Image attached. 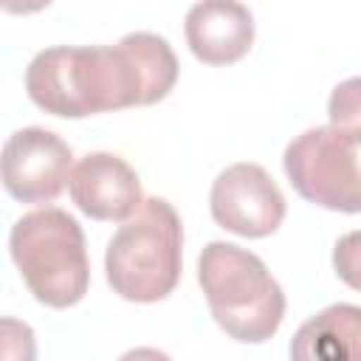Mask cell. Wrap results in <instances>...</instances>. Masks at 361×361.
Here are the masks:
<instances>
[{
	"mask_svg": "<svg viewBox=\"0 0 361 361\" xmlns=\"http://www.w3.org/2000/svg\"><path fill=\"white\" fill-rule=\"evenodd\" d=\"M175 82V51L164 37L149 31L127 34L116 45L45 48L25 71L31 102L59 118L147 107L166 99Z\"/></svg>",
	"mask_w": 361,
	"mask_h": 361,
	"instance_id": "obj_1",
	"label": "cell"
},
{
	"mask_svg": "<svg viewBox=\"0 0 361 361\" xmlns=\"http://www.w3.org/2000/svg\"><path fill=\"white\" fill-rule=\"evenodd\" d=\"M183 34L203 65H231L254 45V14L240 0H197L186 11Z\"/></svg>",
	"mask_w": 361,
	"mask_h": 361,
	"instance_id": "obj_9",
	"label": "cell"
},
{
	"mask_svg": "<svg viewBox=\"0 0 361 361\" xmlns=\"http://www.w3.org/2000/svg\"><path fill=\"white\" fill-rule=\"evenodd\" d=\"M183 265V226L172 203L147 197L121 220L107 243L104 274L113 293L127 302L149 305L166 299Z\"/></svg>",
	"mask_w": 361,
	"mask_h": 361,
	"instance_id": "obj_3",
	"label": "cell"
},
{
	"mask_svg": "<svg viewBox=\"0 0 361 361\" xmlns=\"http://www.w3.org/2000/svg\"><path fill=\"white\" fill-rule=\"evenodd\" d=\"M68 189L73 203L102 223H121L141 203V180L135 169L113 152H90L71 166Z\"/></svg>",
	"mask_w": 361,
	"mask_h": 361,
	"instance_id": "obj_8",
	"label": "cell"
},
{
	"mask_svg": "<svg viewBox=\"0 0 361 361\" xmlns=\"http://www.w3.org/2000/svg\"><path fill=\"white\" fill-rule=\"evenodd\" d=\"M209 209L220 228L237 237L259 240L282 226L285 195L259 164L240 161L214 178Z\"/></svg>",
	"mask_w": 361,
	"mask_h": 361,
	"instance_id": "obj_6",
	"label": "cell"
},
{
	"mask_svg": "<svg viewBox=\"0 0 361 361\" xmlns=\"http://www.w3.org/2000/svg\"><path fill=\"white\" fill-rule=\"evenodd\" d=\"M290 186L313 206L355 214L358 197V135L336 127H313L296 135L282 155Z\"/></svg>",
	"mask_w": 361,
	"mask_h": 361,
	"instance_id": "obj_5",
	"label": "cell"
},
{
	"mask_svg": "<svg viewBox=\"0 0 361 361\" xmlns=\"http://www.w3.org/2000/svg\"><path fill=\"white\" fill-rule=\"evenodd\" d=\"M71 147L45 127H23L0 149V183L20 203H51L68 186Z\"/></svg>",
	"mask_w": 361,
	"mask_h": 361,
	"instance_id": "obj_7",
	"label": "cell"
},
{
	"mask_svg": "<svg viewBox=\"0 0 361 361\" xmlns=\"http://www.w3.org/2000/svg\"><path fill=\"white\" fill-rule=\"evenodd\" d=\"M34 355V330L20 319H0V361H31Z\"/></svg>",
	"mask_w": 361,
	"mask_h": 361,
	"instance_id": "obj_12",
	"label": "cell"
},
{
	"mask_svg": "<svg viewBox=\"0 0 361 361\" xmlns=\"http://www.w3.org/2000/svg\"><path fill=\"white\" fill-rule=\"evenodd\" d=\"M336 274L350 288H358V234L355 231H350L336 243Z\"/></svg>",
	"mask_w": 361,
	"mask_h": 361,
	"instance_id": "obj_13",
	"label": "cell"
},
{
	"mask_svg": "<svg viewBox=\"0 0 361 361\" xmlns=\"http://www.w3.org/2000/svg\"><path fill=\"white\" fill-rule=\"evenodd\" d=\"M48 6H51V0H0V11L17 14V17H23V14H37V11L48 8Z\"/></svg>",
	"mask_w": 361,
	"mask_h": 361,
	"instance_id": "obj_14",
	"label": "cell"
},
{
	"mask_svg": "<svg viewBox=\"0 0 361 361\" xmlns=\"http://www.w3.org/2000/svg\"><path fill=\"white\" fill-rule=\"evenodd\" d=\"M358 338H361V310L355 305H330L299 327L290 344V355L302 361L355 358Z\"/></svg>",
	"mask_w": 361,
	"mask_h": 361,
	"instance_id": "obj_10",
	"label": "cell"
},
{
	"mask_svg": "<svg viewBox=\"0 0 361 361\" xmlns=\"http://www.w3.org/2000/svg\"><path fill=\"white\" fill-rule=\"evenodd\" d=\"M197 282L217 327L234 341L262 344L279 330L285 293L257 254L214 240L197 257Z\"/></svg>",
	"mask_w": 361,
	"mask_h": 361,
	"instance_id": "obj_2",
	"label": "cell"
},
{
	"mask_svg": "<svg viewBox=\"0 0 361 361\" xmlns=\"http://www.w3.org/2000/svg\"><path fill=\"white\" fill-rule=\"evenodd\" d=\"M361 104H358V79L341 82L330 96V127L341 133L361 135Z\"/></svg>",
	"mask_w": 361,
	"mask_h": 361,
	"instance_id": "obj_11",
	"label": "cell"
},
{
	"mask_svg": "<svg viewBox=\"0 0 361 361\" xmlns=\"http://www.w3.org/2000/svg\"><path fill=\"white\" fill-rule=\"evenodd\" d=\"M8 251L39 305L65 310L85 299L90 262L82 226L68 212L45 206L23 214L8 234Z\"/></svg>",
	"mask_w": 361,
	"mask_h": 361,
	"instance_id": "obj_4",
	"label": "cell"
}]
</instances>
